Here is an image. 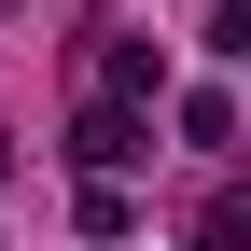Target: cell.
I'll use <instances>...</instances> for the list:
<instances>
[{"mask_svg": "<svg viewBox=\"0 0 251 251\" xmlns=\"http://www.w3.org/2000/svg\"><path fill=\"white\" fill-rule=\"evenodd\" d=\"M196 237H209V251H251V168L224 181V196H209V224H196Z\"/></svg>", "mask_w": 251, "mask_h": 251, "instance_id": "3957f363", "label": "cell"}, {"mask_svg": "<svg viewBox=\"0 0 251 251\" xmlns=\"http://www.w3.org/2000/svg\"><path fill=\"white\" fill-rule=\"evenodd\" d=\"M140 153H153V126H140V112H112V98H98V112L70 126V168H84V181H126Z\"/></svg>", "mask_w": 251, "mask_h": 251, "instance_id": "6da1fadb", "label": "cell"}, {"mask_svg": "<svg viewBox=\"0 0 251 251\" xmlns=\"http://www.w3.org/2000/svg\"><path fill=\"white\" fill-rule=\"evenodd\" d=\"M112 70V112H140V98H168V42H140V28H126V42L98 56Z\"/></svg>", "mask_w": 251, "mask_h": 251, "instance_id": "7a4b0ae2", "label": "cell"}]
</instances>
